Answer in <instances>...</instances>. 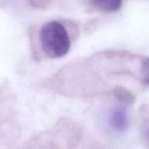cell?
Segmentation results:
<instances>
[{
	"mask_svg": "<svg viewBox=\"0 0 149 149\" xmlns=\"http://www.w3.org/2000/svg\"><path fill=\"white\" fill-rule=\"evenodd\" d=\"M39 38L42 50L49 58H62L69 51V36L63 25L59 22L52 20L45 23L41 29Z\"/></svg>",
	"mask_w": 149,
	"mask_h": 149,
	"instance_id": "1",
	"label": "cell"
},
{
	"mask_svg": "<svg viewBox=\"0 0 149 149\" xmlns=\"http://www.w3.org/2000/svg\"><path fill=\"white\" fill-rule=\"evenodd\" d=\"M109 122L113 130L117 132H124L129 126V119L127 111L122 107H116L110 114Z\"/></svg>",
	"mask_w": 149,
	"mask_h": 149,
	"instance_id": "2",
	"label": "cell"
},
{
	"mask_svg": "<svg viewBox=\"0 0 149 149\" xmlns=\"http://www.w3.org/2000/svg\"><path fill=\"white\" fill-rule=\"evenodd\" d=\"M123 0H92L94 5L101 11L115 12L120 8Z\"/></svg>",
	"mask_w": 149,
	"mask_h": 149,
	"instance_id": "3",
	"label": "cell"
}]
</instances>
